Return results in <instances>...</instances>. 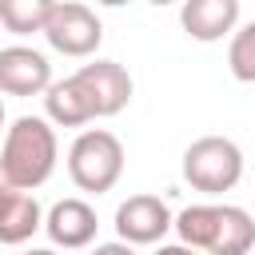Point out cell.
<instances>
[{
  "label": "cell",
  "instance_id": "obj_1",
  "mask_svg": "<svg viewBox=\"0 0 255 255\" xmlns=\"http://www.w3.org/2000/svg\"><path fill=\"white\" fill-rule=\"evenodd\" d=\"M60 159L56 131L44 116H20L4 131L0 143V179L12 183L16 191H36L52 179Z\"/></svg>",
  "mask_w": 255,
  "mask_h": 255
},
{
  "label": "cell",
  "instance_id": "obj_2",
  "mask_svg": "<svg viewBox=\"0 0 255 255\" xmlns=\"http://www.w3.org/2000/svg\"><path fill=\"white\" fill-rule=\"evenodd\" d=\"M68 175L80 191H92V195L112 191L124 175V143L104 128L80 131L68 147Z\"/></svg>",
  "mask_w": 255,
  "mask_h": 255
},
{
  "label": "cell",
  "instance_id": "obj_3",
  "mask_svg": "<svg viewBox=\"0 0 255 255\" xmlns=\"http://www.w3.org/2000/svg\"><path fill=\"white\" fill-rule=\"evenodd\" d=\"M183 179L195 191H203V195L231 191L243 179V151H239V143L227 139V135H199L183 151Z\"/></svg>",
  "mask_w": 255,
  "mask_h": 255
},
{
  "label": "cell",
  "instance_id": "obj_4",
  "mask_svg": "<svg viewBox=\"0 0 255 255\" xmlns=\"http://www.w3.org/2000/svg\"><path fill=\"white\" fill-rule=\"evenodd\" d=\"M44 40L64 52V56H92L104 40V24L100 16L80 4V0H64V4H52V16H48V28H44Z\"/></svg>",
  "mask_w": 255,
  "mask_h": 255
},
{
  "label": "cell",
  "instance_id": "obj_5",
  "mask_svg": "<svg viewBox=\"0 0 255 255\" xmlns=\"http://www.w3.org/2000/svg\"><path fill=\"white\" fill-rule=\"evenodd\" d=\"M167 227H175V219L159 195H128L116 207V231H120V243H128V247L159 243L167 235Z\"/></svg>",
  "mask_w": 255,
  "mask_h": 255
},
{
  "label": "cell",
  "instance_id": "obj_6",
  "mask_svg": "<svg viewBox=\"0 0 255 255\" xmlns=\"http://www.w3.org/2000/svg\"><path fill=\"white\" fill-rule=\"evenodd\" d=\"M72 76H76L80 88L88 92V100H92V108H96V120L120 116V112L128 108V100H131V76H128V68L116 64V60H92V64H84V68L72 72Z\"/></svg>",
  "mask_w": 255,
  "mask_h": 255
},
{
  "label": "cell",
  "instance_id": "obj_7",
  "mask_svg": "<svg viewBox=\"0 0 255 255\" xmlns=\"http://www.w3.org/2000/svg\"><path fill=\"white\" fill-rule=\"evenodd\" d=\"M56 80H52V64L44 52L28 44L0 48V92L4 96H40Z\"/></svg>",
  "mask_w": 255,
  "mask_h": 255
},
{
  "label": "cell",
  "instance_id": "obj_8",
  "mask_svg": "<svg viewBox=\"0 0 255 255\" xmlns=\"http://www.w3.org/2000/svg\"><path fill=\"white\" fill-rule=\"evenodd\" d=\"M96 227H100L96 207L84 203V199H60V203H52L48 215H44V231H48V239H52L56 247H64V251H80V247H88V243L96 239Z\"/></svg>",
  "mask_w": 255,
  "mask_h": 255
},
{
  "label": "cell",
  "instance_id": "obj_9",
  "mask_svg": "<svg viewBox=\"0 0 255 255\" xmlns=\"http://www.w3.org/2000/svg\"><path fill=\"white\" fill-rule=\"evenodd\" d=\"M179 24L191 40L211 44L223 40L227 32H235L239 24V0H187L179 8Z\"/></svg>",
  "mask_w": 255,
  "mask_h": 255
},
{
  "label": "cell",
  "instance_id": "obj_10",
  "mask_svg": "<svg viewBox=\"0 0 255 255\" xmlns=\"http://www.w3.org/2000/svg\"><path fill=\"white\" fill-rule=\"evenodd\" d=\"M44 227V211L32 191H16L0 179V243H24Z\"/></svg>",
  "mask_w": 255,
  "mask_h": 255
},
{
  "label": "cell",
  "instance_id": "obj_11",
  "mask_svg": "<svg viewBox=\"0 0 255 255\" xmlns=\"http://www.w3.org/2000/svg\"><path fill=\"white\" fill-rule=\"evenodd\" d=\"M44 112H48V124H60V128H84L96 120V108L76 76H64L44 92Z\"/></svg>",
  "mask_w": 255,
  "mask_h": 255
},
{
  "label": "cell",
  "instance_id": "obj_12",
  "mask_svg": "<svg viewBox=\"0 0 255 255\" xmlns=\"http://www.w3.org/2000/svg\"><path fill=\"white\" fill-rule=\"evenodd\" d=\"M251 247H255V219L235 203H219V219H215L207 255H247Z\"/></svg>",
  "mask_w": 255,
  "mask_h": 255
},
{
  "label": "cell",
  "instance_id": "obj_13",
  "mask_svg": "<svg viewBox=\"0 0 255 255\" xmlns=\"http://www.w3.org/2000/svg\"><path fill=\"white\" fill-rule=\"evenodd\" d=\"M52 16V0H0V24L16 36L44 32Z\"/></svg>",
  "mask_w": 255,
  "mask_h": 255
},
{
  "label": "cell",
  "instance_id": "obj_14",
  "mask_svg": "<svg viewBox=\"0 0 255 255\" xmlns=\"http://www.w3.org/2000/svg\"><path fill=\"white\" fill-rule=\"evenodd\" d=\"M227 68L239 84H255V20L243 24L235 36H231V48H227Z\"/></svg>",
  "mask_w": 255,
  "mask_h": 255
},
{
  "label": "cell",
  "instance_id": "obj_15",
  "mask_svg": "<svg viewBox=\"0 0 255 255\" xmlns=\"http://www.w3.org/2000/svg\"><path fill=\"white\" fill-rule=\"evenodd\" d=\"M92 255H135V251H131L128 243H120V239H116V243H96V247H92Z\"/></svg>",
  "mask_w": 255,
  "mask_h": 255
},
{
  "label": "cell",
  "instance_id": "obj_16",
  "mask_svg": "<svg viewBox=\"0 0 255 255\" xmlns=\"http://www.w3.org/2000/svg\"><path fill=\"white\" fill-rule=\"evenodd\" d=\"M155 255H195V251H191V247H183V243H163Z\"/></svg>",
  "mask_w": 255,
  "mask_h": 255
},
{
  "label": "cell",
  "instance_id": "obj_17",
  "mask_svg": "<svg viewBox=\"0 0 255 255\" xmlns=\"http://www.w3.org/2000/svg\"><path fill=\"white\" fill-rule=\"evenodd\" d=\"M24 255H56L52 247H32V251H24Z\"/></svg>",
  "mask_w": 255,
  "mask_h": 255
},
{
  "label": "cell",
  "instance_id": "obj_18",
  "mask_svg": "<svg viewBox=\"0 0 255 255\" xmlns=\"http://www.w3.org/2000/svg\"><path fill=\"white\" fill-rule=\"evenodd\" d=\"M0 131H8V128H4V100H0Z\"/></svg>",
  "mask_w": 255,
  "mask_h": 255
}]
</instances>
